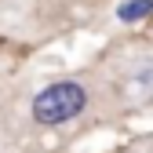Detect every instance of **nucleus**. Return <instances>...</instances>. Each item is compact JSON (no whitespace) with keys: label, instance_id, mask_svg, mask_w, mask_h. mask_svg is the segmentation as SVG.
Returning a JSON list of instances; mask_svg holds the SVG:
<instances>
[{"label":"nucleus","instance_id":"f257e3e1","mask_svg":"<svg viewBox=\"0 0 153 153\" xmlns=\"http://www.w3.org/2000/svg\"><path fill=\"white\" fill-rule=\"evenodd\" d=\"M91 109V84L84 76H59L33 91L29 99V120L36 128H69Z\"/></svg>","mask_w":153,"mask_h":153},{"label":"nucleus","instance_id":"f03ea898","mask_svg":"<svg viewBox=\"0 0 153 153\" xmlns=\"http://www.w3.org/2000/svg\"><path fill=\"white\" fill-rule=\"evenodd\" d=\"M153 15V0H120L117 7H113V18H117L120 26H139Z\"/></svg>","mask_w":153,"mask_h":153}]
</instances>
